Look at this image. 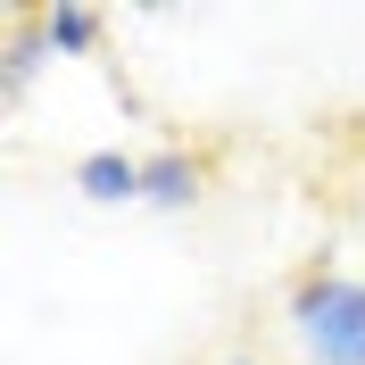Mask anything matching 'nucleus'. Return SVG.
<instances>
[{
  "instance_id": "nucleus-1",
  "label": "nucleus",
  "mask_w": 365,
  "mask_h": 365,
  "mask_svg": "<svg viewBox=\"0 0 365 365\" xmlns=\"http://www.w3.org/2000/svg\"><path fill=\"white\" fill-rule=\"evenodd\" d=\"M282 324L307 365H365V274L299 266L282 291Z\"/></svg>"
},
{
  "instance_id": "nucleus-2",
  "label": "nucleus",
  "mask_w": 365,
  "mask_h": 365,
  "mask_svg": "<svg viewBox=\"0 0 365 365\" xmlns=\"http://www.w3.org/2000/svg\"><path fill=\"white\" fill-rule=\"evenodd\" d=\"M200 200H207V158H200V150H182V141L141 150V207H158V216H191Z\"/></svg>"
},
{
  "instance_id": "nucleus-3",
  "label": "nucleus",
  "mask_w": 365,
  "mask_h": 365,
  "mask_svg": "<svg viewBox=\"0 0 365 365\" xmlns=\"http://www.w3.org/2000/svg\"><path fill=\"white\" fill-rule=\"evenodd\" d=\"M34 34H42L50 58H100L108 50V17L83 9V0H42L34 9Z\"/></svg>"
},
{
  "instance_id": "nucleus-4",
  "label": "nucleus",
  "mask_w": 365,
  "mask_h": 365,
  "mask_svg": "<svg viewBox=\"0 0 365 365\" xmlns=\"http://www.w3.org/2000/svg\"><path fill=\"white\" fill-rule=\"evenodd\" d=\"M67 182L91 207H141V158L133 150H83V158L67 166Z\"/></svg>"
},
{
  "instance_id": "nucleus-5",
  "label": "nucleus",
  "mask_w": 365,
  "mask_h": 365,
  "mask_svg": "<svg viewBox=\"0 0 365 365\" xmlns=\"http://www.w3.org/2000/svg\"><path fill=\"white\" fill-rule=\"evenodd\" d=\"M42 34H34V9H9V25H0V100L17 108L25 91H34V75H42Z\"/></svg>"
},
{
  "instance_id": "nucleus-6",
  "label": "nucleus",
  "mask_w": 365,
  "mask_h": 365,
  "mask_svg": "<svg viewBox=\"0 0 365 365\" xmlns=\"http://www.w3.org/2000/svg\"><path fill=\"white\" fill-rule=\"evenodd\" d=\"M225 365H266V357H257V349H232V357H225Z\"/></svg>"
}]
</instances>
